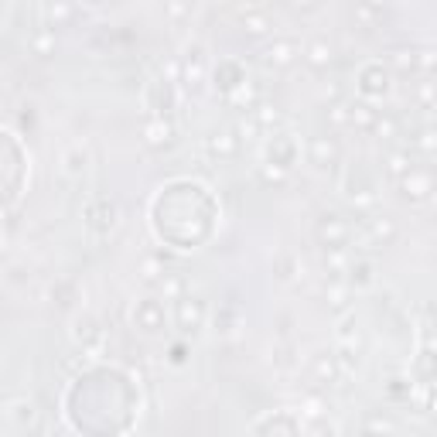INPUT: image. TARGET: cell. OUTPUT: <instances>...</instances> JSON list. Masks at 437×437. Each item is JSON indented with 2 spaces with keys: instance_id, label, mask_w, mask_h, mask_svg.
Wrapping results in <instances>:
<instances>
[{
  "instance_id": "cell-28",
  "label": "cell",
  "mask_w": 437,
  "mask_h": 437,
  "mask_svg": "<svg viewBox=\"0 0 437 437\" xmlns=\"http://www.w3.org/2000/svg\"><path fill=\"white\" fill-rule=\"evenodd\" d=\"M373 133H376V137H382V140H397V137H399V123H397V116L380 113V120H376Z\"/></svg>"
},
{
  "instance_id": "cell-3",
  "label": "cell",
  "mask_w": 437,
  "mask_h": 437,
  "mask_svg": "<svg viewBox=\"0 0 437 437\" xmlns=\"http://www.w3.org/2000/svg\"><path fill=\"white\" fill-rule=\"evenodd\" d=\"M339 157H342V147H339V140L335 137H311L307 140V161L314 164V168H331V164H339Z\"/></svg>"
},
{
  "instance_id": "cell-31",
  "label": "cell",
  "mask_w": 437,
  "mask_h": 437,
  "mask_svg": "<svg viewBox=\"0 0 437 437\" xmlns=\"http://www.w3.org/2000/svg\"><path fill=\"white\" fill-rule=\"evenodd\" d=\"M328 123H335V127H348V103H331L328 106Z\"/></svg>"
},
{
  "instance_id": "cell-36",
  "label": "cell",
  "mask_w": 437,
  "mask_h": 437,
  "mask_svg": "<svg viewBox=\"0 0 437 437\" xmlns=\"http://www.w3.org/2000/svg\"><path fill=\"white\" fill-rule=\"evenodd\" d=\"M263 181H284V168H270V164H263Z\"/></svg>"
},
{
  "instance_id": "cell-4",
  "label": "cell",
  "mask_w": 437,
  "mask_h": 437,
  "mask_svg": "<svg viewBox=\"0 0 437 437\" xmlns=\"http://www.w3.org/2000/svg\"><path fill=\"white\" fill-rule=\"evenodd\" d=\"M348 236H352V229H348V222L342 215H324L318 222V239L324 243V249H345L348 246Z\"/></svg>"
},
{
  "instance_id": "cell-12",
  "label": "cell",
  "mask_w": 437,
  "mask_h": 437,
  "mask_svg": "<svg viewBox=\"0 0 437 437\" xmlns=\"http://www.w3.org/2000/svg\"><path fill=\"white\" fill-rule=\"evenodd\" d=\"M305 62L311 65V69H318V72H322V69H328V65L335 62V48H331L324 38L311 41V45L305 48Z\"/></svg>"
},
{
  "instance_id": "cell-38",
  "label": "cell",
  "mask_w": 437,
  "mask_h": 437,
  "mask_svg": "<svg viewBox=\"0 0 437 437\" xmlns=\"http://www.w3.org/2000/svg\"><path fill=\"white\" fill-rule=\"evenodd\" d=\"M359 437H365V434H359Z\"/></svg>"
},
{
  "instance_id": "cell-16",
  "label": "cell",
  "mask_w": 437,
  "mask_h": 437,
  "mask_svg": "<svg viewBox=\"0 0 437 437\" xmlns=\"http://www.w3.org/2000/svg\"><path fill=\"white\" fill-rule=\"evenodd\" d=\"M171 137H174V127L168 123V120H154V123L144 127V140H147L151 147H168Z\"/></svg>"
},
{
  "instance_id": "cell-23",
  "label": "cell",
  "mask_w": 437,
  "mask_h": 437,
  "mask_svg": "<svg viewBox=\"0 0 437 437\" xmlns=\"http://www.w3.org/2000/svg\"><path fill=\"white\" fill-rule=\"evenodd\" d=\"M76 339L89 348L93 342H99V339H103V331H99V324H96L93 318H79V322H76Z\"/></svg>"
},
{
  "instance_id": "cell-13",
  "label": "cell",
  "mask_w": 437,
  "mask_h": 437,
  "mask_svg": "<svg viewBox=\"0 0 437 437\" xmlns=\"http://www.w3.org/2000/svg\"><path fill=\"white\" fill-rule=\"evenodd\" d=\"M209 151L215 154V157H236V154H239V137H236V133L232 130H215L209 137Z\"/></svg>"
},
{
  "instance_id": "cell-26",
  "label": "cell",
  "mask_w": 437,
  "mask_h": 437,
  "mask_svg": "<svg viewBox=\"0 0 437 437\" xmlns=\"http://www.w3.org/2000/svg\"><path fill=\"white\" fill-rule=\"evenodd\" d=\"M31 52H35V55H52V52H55V31H52V28L38 31V35L31 38Z\"/></svg>"
},
{
  "instance_id": "cell-32",
  "label": "cell",
  "mask_w": 437,
  "mask_h": 437,
  "mask_svg": "<svg viewBox=\"0 0 437 437\" xmlns=\"http://www.w3.org/2000/svg\"><path fill=\"white\" fill-rule=\"evenodd\" d=\"M417 103H420V110H427V113L434 110V86H431L427 79L417 86Z\"/></svg>"
},
{
  "instance_id": "cell-21",
  "label": "cell",
  "mask_w": 437,
  "mask_h": 437,
  "mask_svg": "<svg viewBox=\"0 0 437 437\" xmlns=\"http://www.w3.org/2000/svg\"><path fill=\"white\" fill-rule=\"evenodd\" d=\"M348 253L345 249H328V256H324V270H328V280H342V273L348 270Z\"/></svg>"
},
{
  "instance_id": "cell-2",
  "label": "cell",
  "mask_w": 437,
  "mask_h": 437,
  "mask_svg": "<svg viewBox=\"0 0 437 437\" xmlns=\"http://www.w3.org/2000/svg\"><path fill=\"white\" fill-rule=\"evenodd\" d=\"M397 185H399V191H403L407 202H427L431 191H434V178H431L427 168H414L410 174H403Z\"/></svg>"
},
{
  "instance_id": "cell-14",
  "label": "cell",
  "mask_w": 437,
  "mask_h": 437,
  "mask_svg": "<svg viewBox=\"0 0 437 437\" xmlns=\"http://www.w3.org/2000/svg\"><path fill=\"white\" fill-rule=\"evenodd\" d=\"M373 280H376V277H373V260H365V256L352 260L348 270H345V284L356 287V290H359V287H369Z\"/></svg>"
},
{
  "instance_id": "cell-6",
  "label": "cell",
  "mask_w": 437,
  "mask_h": 437,
  "mask_svg": "<svg viewBox=\"0 0 437 437\" xmlns=\"http://www.w3.org/2000/svg\"><path fill=\"white\" fill-rule=\"evenodd\" d=\"M376 120H380V110H376L373 103H365V99H356V103H348V127L373 133Z\"/></svg>"
},
{
  "instance_id": "cell-18",
  "label": "cell",
  "mask_w": 437,
  "mask_h": 437,
  "mask_svg": "<svg viewBox=\"0 0 437 437\" xmlns=\"http://www.w3.org/2000/svg\"><path fill=\"white\" fill-rule=\"evenodd\" d=\"M335 362H339V369H342V373L359 369V362H362L359 342H342V345H339V356H335Z\"/></svg>"
},
{
  "instance_id": "cell-7",
  "label": "cell",
  "mask_w": 437,
  "mask_h": 437,
  "mask_svg": "<svg viewBox=\"0 0 437 437\" xmlns=\"http://www.w3.org/2000/svg\"><path fill=\"white\" fill-rule=\"evenodd\" d=\"M414 168H417V161H414V154L407 151V147H397V151H390L382 157V171L390 174L393 181H399L403 174H410Z\"/></svg>"
},
{
  "instance_id": "cell-25",
  "label": "cell",
  "mask_w": 437,
  "mask_h": 437,
  "mask_svg": "<svg viewBox=\"0 0 437 437\" xmlns=\"http://www.w3.org/2000/svg\"><path fill=\"white\" fill-rule=\"evenodd\" d=\"M181 72H185V82H188V86H198V82H202V52H198V48H195V52H188V58H185V69H181Z\"/></svg>"
},
{
  "instance_id": "cell-34",
  "label": "cell",
  "mask_w": 437,
  "mask_h": 437,
  "mask_svg": "<svg viewBox=\"0 0 437 437\" xmlns=\"http://www.w3.org/2000/svg\"><path fill=\"white\" fill-rule=\"evenodd\" d=\"M161 273H164V266L157 263V260H144V280H161Z\"/></svg>"
},
{
  "instance_id": "cell-9",
  "label": "cell",
  "mask_w": 437,
  "mask_h": 437,
  "mask_svg": "<svg viewBox=\"0 0 437 437\" xmlns=\"http://www.w3.org/2000/svg\"><path fill=\"white\" fill-rule=\"evenodd\" d=\"M348 301H352V287L345 280H328V287H324V307L335 311V314H345Z\"/></svg>"
},
{
  "instance_id": "cell-11",
  "label": "cell",
  "mask_w": 437,
  "mask_h": 437,
  "mask_svg": "<svg viewBox=\"0 0 437 437\" xmlns=\"http://www.w3.org/2000/svg\"><path fill=\"white\" fill-rule=\"evenodd\" d=\"M311 373H314V380L318 382H328V386L342 376V369H339V362H335L331 352H318V356L311 359Z\"/></svg>"
},
{
  "instance_id": "cell-5",
  "label": "cell",
  "mask_w": 437,
  "mask_h": 437,
  "mask_svg": "<svg viewBox=\"0 0 437 437\" xmlns=\"http://www.w3.org/2000/svg\"><path fill=\"white\" fill-rule=\"evenodd\" d=\"M397 236H399V229L390 215H376V219H369V226H365V239H369L373 246H390Z\"/></svg>"
},
{
  "instance_id": "cell-1",
  "label": "cell",
  "mask_w": 437,
  "mask_h": 437,
  "mask_svg": "<svg viewBox=\"0 0 437 437\" xmlns=\"http://www.w3.org/2000/svg\"><path fill=\"white\" fill-rule=\"evenodd\" d=\"M174 322L181 331H198L202 322H205V301L195 297V294H185L178 297V307H174Z\"/></svg>"
},
{
  "instance_id": "cell-20",
  "label": "cell",
  "mask_w": 437,
  "mask_h": 437,
  "mask_svg": "<svg viewBox=\"0 0 437 437\" xmlns=\"http://www.w3.org/2000/svg\"><path fill=\"white\" fill-rule=\"evenodd\" d=\"M249 120L256 123V130H270V127H277V123H280V110H277V106H270V103H256Z\"/></svg>"
},
{
  "instance_id": "cell-10",
  "label": "cell",
  "mask_w": 437,
  "mask_h": 437,
  "mask_svg": "<svg viewBox=\"0 0 437 437\" xmlns=\"http://www.w3.org/2000/svg\"><path fill=\"white\" fill-rule=\"evenodd\" d=\"M407 151L410 154H424V157H431L437 151V130L431 123H424L417 130L410 133V144H407Z\"/></svg>"
},
{
  "instance_id": "cell-15",
  "label": "cell",
  "mask_w": 437,
  "mask_h": 437,
  "mask_svg": "<svg viewBox=\"0 0 437 437\" xmlns=\"http://www.w3.org/2000/svg\"><path fill=\"white\" fill-rule=\"evenodd\" d=\"M362 434L365 437H397V424H393V417H386V414H369V417L362 420Z\"/></svg>"
},
{
  "instance_id": "cell-8",
  "label": "cell",
  "mask_w": 437,
  "mask_h": 437,
  "mask_svg": "<svg viewBox=\"0 0 437 437\" xmlns=\"http://www.w3.org/2000/svg\"><path fill=\"white\" fill-rule=\"evenodd\" d=\"M297 55H301V52H297V41L277 38L270 48H266V65H273V69H287V65H294V58Z\"/></svg>"
},
{
  "instance_id": "cell-30",
  "label": "cell",
  "mask_w": 437,
  "mask_h": 437,
  "mask_svg": "<svg viewBox=\"0 0 437 437\" xmlns=\"http://www.w3.org/2000/svg\"><path fill=\"white\" fill-rule=\"evenodd\" d=\"M65 171H69V174H82V171H86V151L72 147V151L65 154Z\"/></svg>"
},
{
  "instance_id": "cell-22",
  "label": "cell",
  "mask_w": 437,
  "mask_h": 437,
  "mask_svg": "<svg viewBox=\"0 0 437 437\" xmlns=\"http://www.w3.org/2000/svg\"><path fill=\"white\" fill-rule=\"evenodd\" d=\"M137 322H140V328H144V331H154V328H161V307L154 305V301L140 305V307H137Z\"/></svg>"
},
{
  "instance_id": "cell-37",
  "label": "cell",
  "mask_w": 437,
  "mask_h": 437,
  "mask_svg": "<svg viewBox=\"0 0 437 437\" xmlns=\"http://www.w3.org/2000/svg\"><path fill=\"white\" fill-rule=\"evenodd\" d=\"M290 348H277V365H280V369H290Z\"/></svg>"
},
{
  "instance_id": "cell-29",
  "label": "cell",
  "mask_w": 437,
  "mask_h": 437,
  "mask_svg": "<svg viewBox=\"0 0 437 437\" xmlns=\"http://www.w3.org/2000/svg\"><path fill=\"white\" fill-rule=\"evenodd\" d=\"M96 222V229H110L116 222V205L113 202H106V198H103V202H99V215H96L93 219Z\"/></svg>"
},
{
  "instance_id": "cell-35",
  "label": "cell",
  "mask_w": 437,
  "mask_h": 437,
  "mask_svg": "<svg viewBox=\"0 0 437 437\" xmlns=\"http://www.w3.org/2000/svg\"><path fill=\"white\" fill-rule=\"evenodd\" d=\"M45 14H48V21H65L72 18V7H48Z\"/></svg>"
},
{
  "instance_id": "cell-19",
  "label": "cell",
  "mask_w": 437,
  "mask_h": 437,
  "mask_svg": "<svg viewBox=\"0 0 437 437\" xmlns=\"http://www.w3.org/2000/svg\"><path fill=\"white\" fill-rule=\"evenodd\" d=\"M229 103L239 106V110H253V106L260 103V89H256V86H246V82H239V86L229 93Z\"/></svg>"
},
{
  "instance_id": "cell-33",
  "label": "cell",
  "mask_w": 437,
  "mask_h": 437,
  "mask_svg": "<svg viewBox=\"0 0 437 437\" xmlns=\"http://www.w3.org/2000/svg\"><path fill=\"white\" fill-rule=\"evenodd\" d=\"M393 69L414 72V69H417V55H414V52H393Z\"/></svg>"
},
{
  "instance_id": "cell-24",
  "label": "cell",
  "mask_w": 437,
  "mask_h": 437,
  "mask_svg": "<svg viewBox=\"0 0 437 437\" xmlns=\"http://www.w3.org/2000/svg\"><path fill=\"white\" fill-rule=\"evenodd\" d=\"M243 28H246L249 35H266L270 31V18H266L263 11H243Z\"/></svg>"
},
{
  "instance_id": "cell-27",
  "label": "cell",
  "mask_w": 437,
  "mask_h": 437,
  "mask_svg": "<svg viewBox=\"0 0 437 437\" xmlns=\"http://www.w3.org/2000/svg\"><path fill=\"white\" fill-rule=\"evenodd\" d=\"M161 290H164V297H185V277L181 273H164L161 277Z\"/></svg>"
},
{
  "instance_id": "cell-17",
  "label": "cell",
  "mask_w": 437,
  "mask_h": 437,
  "mask_svg": "<svg viewBox=\"0 0 437 437\" xmlns=\"http://www.w3.org/2000/svg\"><path fill=\"white\" fill-rule=\"evenodd\" d=\"M386 69L382 65H369L365 72H362V93L365 96H380V93H386Z\"/></svg>"
}]
</instances>
